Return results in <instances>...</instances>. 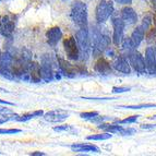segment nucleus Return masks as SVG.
I'll return each instance as SVG.
<instances>
[{"label": "nucleus", "instance_id": "79ce46f5", "mask_svg": "<svg viewBox=\"0 0 156 156\" xmlns=\"http://www.w3.org/2000/svg\"><path fill=\"white\" fill-rule=\"evenodd\" d=\"M150 118H151V119H156V115L155 116H153V117H150Z\"/></svg>", "mask_w": 156, "mask_h": 156}, {"label": "nucleus", "instance_id": "ddd939ff", "mask_svg": "<svg viewBox=\"0 0 156 156\" xmlns=\"http://www.w3.org/2000/svg\"><path fill=\"white\" fill-rule=\"evenodd\" d=\"M146 70L150 74H156V48L147 47L145 50Z\"/></svg>", "mask_w": 156, "mask_h": 156}, {"label": "nucleus", "instance_id": "a19ab883", "mask_svg": "<svg viewBox=\"0 0 156 156\" xmlns=\"http://www.w3.org/2000/svg\"><path fill=\"white\" fill-rule=\"evenodd\" d=\"M5 121H8V120L7 119H0V125H1V123H5Z\"/></svg>", "mask_w": 156, "mask_h": 156}, {"label": "nucleus", "instance_id": "c9c22d12", "mask_svg": "<svg viewBox=\"0 0 156 156\" xmlns=\"http://www.w3.org/2000/svg\"><path fill=\"white\" fill-rule=\"evenodd\" d=\"M119 5H130L132 2V0H115Z\"/></svg>", "mask_w": 156, "mask_h": 156}, {"label": "nucleus", "instance_id": "9b49d317", "mask_svg": "<svg viewBox=\"0 0 156 156\" xmlns=\"http://www.w3.org/2000/svg\"><path fill=\"white\" fill-rule=\"evenodd\" d=\"M58 66H59L60 70L62 71L63 74L66 76H69V78L76 76L78 73H83V70L81 67H76V66L71 65L69 61L62 59V58H58Z\"/></svg>", "mask_w": 156, "mask_h": 156}, {"label": "nucleus", "instance_id": "7ed1b4c3", "mask_svg": "<svg viewBox=\"0 0 156 156\" xmlns=\"http://www.w3.org/2000/svg\"><path fill=\"white\" fill-rule=\"evenodd\" d=\"M71 19L80 27H87V7L84 2L76 0L71 7Z\"/></svg>", "mask_w": 156, "mask_h": 156}, {"label": "nucleus", "instance_id": "e433bc0d", "mask_svg": "<svg viewBox=\"0 0 156 156\" xmlns=\"http://www.w3.org/2000/svg\"><path fill=\"white\" fill-rule=\"evenodd\" d=\"M156 125H142L141 126V128L142 129H153V128H155Z\"/></svg>", "mask_w": 156, "mask_h": 156}, {"label": "nucleus", "instance_id": "37998d69", "mask_svg": "<svg viewBox=\"0 0 156 156\" xmlns=\"http://www.w3.org/2000/svg\"><path fill=\"white\" fill-rule=\"evenodd\" d=\"M0 58H1V51H0Z\"/></svg>", "mask_w": 156, "mask_h": 156}, {"label": "nucleus", "instance_id": "9d476101", "mask_svg": "<svg viewBox=\"0 0 156 156\" xmlns=\"http://www.w3.org/2000/svg\"><path fill=\"white\" fill-rule=\"evenodd\" d=\"M13 56L10 52H5L0 58V74L7 79H13L14 76L11 72V65H12Z\"/></svg>", "mask_w": 156, "mask_h": 156}, {"label": "nucleus", "instance_id": "a878e982", "mask_svg": "<svg viewBox=\"0 0 156 156\" xmlns=\"http://www.w3.org/2000/svg\"><path fill=\"white\" fill-rule=\"evenodd\" d=\"M112 135L110 134V132H105L101 133V134H94L87 136V140H94V141H103V140H108L112 138Z\"/></svg>", "mask_w": 156, "mask_h": 156}, {"label": "nucleus", "instance_id": "5701e85b", "mask_svg": "<svg viewBox=\"0 0 156 156\" xmlns=\"http://www.w3.org/2000/svg\"><path fill=\"white\" fill-rule=\"evenodd\" d=\"M44 112L42 110H36V112H31V114H25V115H22V116H16V121H20V122H24V121H27V120H31L33 119L34 117H37V116H43Z\"/></svg>", "mask_w": 156, "mask_h": 156}, {"label": "nucleus", "instance_id": "f8f14e48", "mask_svg": "<svg viewBox=\"0 0 156 156\" xmlns=\"http://www.w3.org/2000/svg\"><path fill=\"white\" fill-rule=\"evenodd\" d=\"M68 117H69V112L63 109L50 110V112H46L44 115V119L46 121H48V122H52V123L62 122Z\"/></svg>", "mask_w": 156, "mask_h": 156}, {"label": "nucleus", "instance_id": "2f4dec72", "mask_svg": "<svg viewBox=\"0 0 156 156\" xmlns=\"http://www.w3.org/2000/svg\"><path fill=\"white\" fill-rule=\"evenodd\" d=\"M54 130L58 131V132H61V131H72L73 128L69 125H63V126H58V127L54 128Z\"/></svg>", "mask_w": 156, "mask_h": 156}, {"label": "nucleus", "instance_id": "20e7f679", "mask_svg": "<svg viewBox=\"0 0 156 156\" xmlns=\"http://www.w3.org/2000/svg\"><path fill=\"white\" fill-rule=\"evenodd\" d=\"M76 42H78L79 48H80L82 59L83 60L89 59L90 52H91L92 39L90 37V33L87 27H80V30L76 34Z\"/></svg>", "mask_w": 156, "mask_h": 156}, {"label": "nucleus", "instance_id": "393cba45", "mask_svg": "<svg viewBox=\"0 0 156 156\" xmlns=\"http://www.w3.org/2000/svg\"><path fill=\"white\" fill-rule=\"evenodd\" d=\"M0 115H1V116L7 120H10V119L14 120L16 116H18L16 112H13L11 109L5 108V107H0Z\"/></svg>", "mask_w": 156, "mask_h": 156}, {"label": "nucleus", "instance_id": "72a5a7b5", "mask_svg": "<svg viewBox=\"0 0 156 156\" xmlns=\"http://www.w3.org/2000/svg\"><path fill=\"white\" fill-rule=\"evenodd\" d=\"M107 119V117H101V116H96V117H94V118H92L90 121H92V122H94V123H101V122H103L104 120H106Z\"/></svg>", "mask_w": 156, "mask_h": 156}, {"label": "nucleus", "instance_id": "c85d7f7f", "mask_svg": "<svg viewBox=\"0 0 156 156\" xmlns=\"http://www.w3.org/2000/svg\"><path fill=\"white\" fill-rule=\"evenodd\" d=\"M96 116H98V112H81L80 114L81 118L87 119V120H91L92 118L96 117Z\"/></svg>", "mask_w": 156, "mask_h": 156}, {"label": "nucleus", "instance_id": "bb28decb", "mask_svg": "<svg viewBox=\"0 0 156 156\" xmlns=\"http://www.w3.org/2000/svg\"><path fill=\"white\" fill-rule=\"evenodd\" d=\"M152 107H156V104L130 105V106H120V108H127V109H142V108H152Z\"/></svg>", "mask_w": 156, "mask_h": 156}, {"label": "nucleus", "instance_id": "4be33fe9", "mask_svg": "<svg viewBox=\"0 0 156 156\" xmlns=\"http://www.w3.org/2000/svg\"><path fill=\"white\" fill-rule=\"evenodd\" d=\"M98 129L106 131V132H110V133H120L122 135L123 131H125V128L118 125H109V123H99Z\"/></svg>", "mask_w": 156, "mask_h": 156}, {"label": "nucleus", "instance_id": "0eeeda50", "mask_svg": "<svg viewBox=\"0 0 156 156\" xmlns=\"http://www.w3.org/2000/svg\"><path fill=\"white\" fill-rule=\"evenodd\" d=\"M41 73H42V79L45 82H50L54 79V73H52V61L51 57L48 54H45L42 56V61H41Z\"/></svg>", "mask_w": 156, "mask_h": 156}, {"label": "nucleus", "instance_id": "7c9ffc66", "mask_svg": "<svg viewBox=\"0 0 156 156\" xmlns=\"http://www.w3.org/2000/svg\"><path fill=\"white\" fill-rule=\"evenodd\" d=\"M20 129H0V134H14V133H20Z\"/></svg>", "mask_w": 156, "mask_h": 156}, {"label": "nucleus", "instance_id": "6ab92c4d", "mask_svg": "<svg viewBox=\"0 0 156 156\" xmlns=\"http://www.w3.org/2000/svg\"><path fill=\"white\" fill-rule=\"evenodd\" d=\"M95 71L99 74H110L112 73V66L104 58H99L95 65Z\"/></svg>", "mask_w": 156, "mask_h": 156}, {"label": "nucleus", "instance_id": "423d86ee", "mask_svg": "<svg viewBox=\"0 0 156 156\" xmlns=\"http://www.w3.org/2000/svg\"><path fill=\"white\" fill-rule=\"evenodd\" d=\"M63 47H65L66 54L68 58L71 60H78L80 58V48H79L76 38L70 36L63 41Z\"/></svg>", "mask_w": 156, "mask_h": 156}, {"label": "nucleus", "instance_id": "c756f323", "mask_svg": "<svg viewBox=\"0 0 156 156\" xmlns=\"http://www.w3.org/2000/svg\"><path fill=\"white\" fill-rule=\"evenodd\" d=\"M138 118H139V116H131V117H128L123 120H119L118 123H119V125H123V123H133L138 120Z\"/></svg>", "mask_w": 156, "mask_h": 156}, {"label": "nucleus", "instance_id": "f03ea898", "mask_svg": "<svg viewBox=\"0 0 156 156\" xmlns=\"http://www.w3.org/2000/svg\"><path fill=\"white\" fill-rule=\"evenodd\" d=\"M92 46H93V56L98 57L110 45V37L108 34L103 32L98 26H94L92 31Z\"/></svg>", "mask_w": 156, "mask_h": 156}, {"label": "nucleus", "instance_id": "4c0bfd02", "mask_svg": "<svg viewBox=\"0 0 156 156\" xmlns=\"http://www.w3.org/2000/svg\"><path fill=\"white\" fill-rule=\"evenodd\" d=\"M31 156H45L46 154L43 153V152H33V153L30 154Z\"/></svg>", "mask_w": 156, "mask_h": 156}, {"label": "nucleus", "instance_id": "1a4fd4ad", "mask_svg": "<svg viewBox=\"0 0 156 156\" xmlns=\"http://www.w3.org/2000/svg\"><path fill=\"white\" fill-rule=\"evenodd\" d=\"M128 58H129V62H130V66L134 69L136 72L139 73H145L146 70V63L145 60H144L143 56L141 55L140 52L138 51H132L131 54L128 55Z\"/></svg>", "mask_w": 156, "mask_h": 156}, {"label": "nucleus", "instance_id": "473e14b6", "mask_svg": "<svg viewBox=\"0 0 156 156\" xmlns=\"http://www.w3.org/2000/svg\"><path fill=\"white\" fill-rule=\"evenodd\" d=\"M130 90V87H127V86H120V87L115 86L112 87V93H125V92H129Z\"/></svg>", "mask_w": 156, "mask_h": 156}, {"label": "nucleus", "instance_id": "39448f33", "mask_svg": "<svg viewBox=\"0 0 156 156\" xmlns=\"http://www.w3.org/2000/svg\"><path fill=\"white\" fill-rule=\"evenodd\" d=\"M114 12V3L112 1H107V0H101V2L97 5L96 11H95V16H96V21L98 23H104Z\"/></svg>", "mask_w": 156, "mask_h": 156}, {"label": "nucleus", "instance_id": "f257e3e1", "mask_svg": "<svg viewBox=\"0 0 156 156\" xmlns=\"http://www.w3.org/2000/svg\"><path fill=\"white\" fill-rule=\"evenodd\" d=\"M31 52L27 49H22L16 56H13L11 72L14 76H23V74H30L27 71L31 67Z\"/></svg>", "mask_w": 156, "mask_h": 156}, {"label": "nucleus", "instance_id": "aec40b11", "mask_svg": "<svg viewBox=\"0 0 156 156\" xmlns=\"http://www.w3.org/2000/svg\"><path fill=\"white\" fill-rule=\"evenodd\" d=\"M30 78L31 81L34 83H38L41 82L42 79V73H41V66L37 62L31 63V67H30Z\"/></svg>", "mask_w": 156, "mask_h": 156}, {"label": "nucleus", "instance_id": "f704fd0d", "mask_svg": "<svg viewBox=\"0 0 156 156\" xmlns=\"http://www.w3.org/2000/svg\"><path fill=\"white\" fill-rule=\"evenodd\" d=\"M135 132V129H132V128H128V129H125L122 135H131Z\"/></svg>", "mask_w": 156, "mask_h": 156}, {"label": "nucleus", "instance_id": "ea45409f", "mask_svg": "<svg viewBox=\"0 0 156 156\" xmlns=\"http://www.w3.org/2000/svg\"><path fill=\"white\" fill-rule=\"evenodd\" d=\"M153 22H154V25H155V27H156V13L154 14V16H153Z\"/></svg>", "mask_w": 156, "mask_h": 156}, {"label": "nucleus", "instance_id": "412c9836", "mask_svg": "<svg viewBox=\"0 0 156 156\" xmlns=\"http://www.w3.org/2000/svg\"><path fill=\"white\" fill-rule=\"evenodd\" d=\"M145 30L143 29V26L139 25L136 26L134 29V31L132 32V34H131V39L133 41V43H134V45L136 47L139 46V45L142 43V41H143L144 38V35H145Z\"/></svg>", "mask_w": 156, "mask_h": 156}, {"label": "nucleus", "instance_id": "58836bf2", "mask_svg": "<svg viewBox=\"0 0 156 156\" xmlns=\"http://www.w3.org/2000/svg\"><path fill=\"white\" fill-rule=\"evenodd\" d=\"M0 104H5V105H10V106H13V103H10L8 101H3V99H0Z\"/></svg>", "mask_w": 156, "mask_h": 156}, {"label": "nucleus", "instance_id": "b1692460", "mask_svg": "<svg viewBox=\"0 0 156 156\" xmlns=\"http://www.w3.org/2000/svg\"><path fill=\"white\" fill-rule=\"evenodd\" d=\"M136 48V46L134 45V43H133V41L130 38H126L122 41V51L126 52L127 55H129V54H131L132 51H134V49Z\"/></svg>", "mask_w": 156, "mask_h": 156}, {"label": "nucleus", "instance_id": "f3484780", "mask_svg": "<svg viewBox=\"0 0 156 156\" xmlns=\"http://www.w3.org/2000/svg\"><path fill=\"white\" fill-rule=\"evenodd\" d=\"M71 150L76 153H99L101 152L99 147H97L96 145L83 143L73 144V145H71Z\"/></svg>", "mask_w": 156, "mask_h": 156}, {"label": "nucleus", "instance_id": "6e6552de", "mask_svg": "<svg viewBox=\"0 0 156 156\" xmlns=\"http://www.w3.org/2000/svg\"><path fill=\"white\" fill-rule=\"evenodd\" d=\"M112 27H114V34H112V42L115 45H120L123 41V32H125L126 23L121 18H112Z\"/></svg>", "mask_w": 156, "mask_h": 156}, {"label": "nucleus", "instance_id": "dca6fc26", "mask_svg": "<svg viewBox=\"0 0 156 156\" xmlns=\"http://www.w3.org/2000/svg\"><path fill=\"white\" fill-rule=\"evenodd\" d=\"M120 18L123 20L126 25H132V24H135L138 21V14L131 7H125L121 10Z\"/></svg>", "mask_w": 156, "mask_h": 156}, {"label": "nucleus", "instance_id": "4468645a", "mask_svg": "<svg viewBox=\"0 0 156 156\" xmlns=\"http://www.w3.org/2000/svg\"><path fill=\"white\" fill-rule=\"evenodd\" d=\"M14 30V22L11 20L10 16H0V33L3 36H10Z\"/></svg>", "mask_w": 156, "mask_h": 156}, {"label": "nucleus", "instance_id": "2eb2a0df", "mask_svg": "<svg viewBox=\"0 0 156 156\" xmlns=\"http://www.w3.org/2000/svg\"><path fill=\"white\" fill-rule=\"evenodd\" d=\"M61 37H62V32H61L59 26L50 27V29L46 32L47 43L52 47L56 46V45L58 44V42L61 39Z\"/></svg>", "mask_w": 156, "mask_h": 156}, {"label": "nucleus", "instance_id": "a211bd4d", "mask_svg": "<svg viewBox=\"0 0 156 156\" xmlns=\"http://www.w3.org/2000/svg\"><path fill=\"white\" fill-rule=\"evenodd\" d=\"M112 67L118 71V72L125 73V74H130L131 68L130 62H128L123 57H117L112 62Z\"/></svg>", "mask_w": 156, "mask_h": 156}, {"label": "nucleus", "instance_id": "cd10ccee", "mask_svg": "<svg viewBox=\"0 0 156 156\" xmlns=\"http://www.w3.org/2000/svg\"><path fill=\"white\" fill-rule=\"evenodd\" d=\"M152 22H153V19H152L151 16H146L143 18V20H142V23H141V25L143 26V29L145 30V31H147L148 29H150V26H151Z\"/></svg>", "mask_w": 156, "mask_h": 156}]
</instances>
